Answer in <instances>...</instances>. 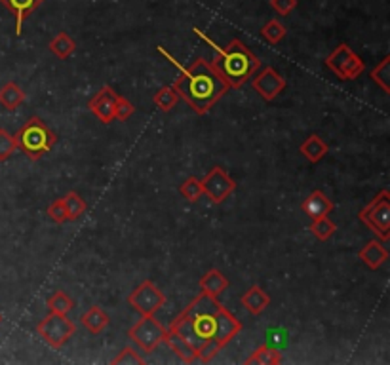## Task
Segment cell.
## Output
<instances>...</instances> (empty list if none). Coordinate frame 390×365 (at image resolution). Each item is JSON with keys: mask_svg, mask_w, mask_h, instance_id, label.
Returning <instances> with one entry per match:
<instances>
[{"mask_svg": "<svg viewBox=\"0 0 390 365\" xmlns=\"http://www.w3.org/2000/svg\"><path fill=\"white\" fill-rule=\"evenodd\" d=\"M158 52L164 53L170 61H173L172 55L166 52L162 46H158ZM173 65L179 69V75L173 80L172 88L200 116L206 114L231 89L229 84L225 82V78L215 71L212 61H207V59H195L189 67H181L178 61H173Z\"/></svg>", "mask_w": 390, "mask_h": 365, "instance_id": "obj_1", "label": "cell"}, {"mask_svg": "<svg viewBox=\"0 0 390 365\" xmlns=\"http://www.w3.org/2000/svg\"><path fill=\"white\" fill-rule=\"evenodd\" d=\"M195 33L215 50V58H213L212 65L215 67V71L221 77L225 78L229 88H242L244 84L248 82L249 78L261 69V59L242 40L234 38V40L229 42V46L221 48L212 38H207L200 29H195Z\"/></svg>", "mask_w": 390, "mask_h": 365, "instance_id": "obj_2", "label": "cell"}, {"mask_svg": "<svg viewBox=\"0 0 390 365\" xmlns=\"http://www.w3.org/2000/svg\"><path fill=\"white\" fill-rule=\"evenodd\" d=\"M13 137L19 151L29 160H40L58 143V134L38 116H31Z\"/></svg>", "mask_w": 390, "mask_h": 365, "instance_id": "obj_3", "label": "cell"}, {"mask_svg": "<svg viewBox=\"0 0 390 365\" xmlns=\"http://www.w3.org/2000/svg\"><path fill=\"white\" fill-rule=\"evenodd\" d=\"M358 219L377 236L379 240L389 241L390 238V192L383 189L360 213Z\"/></svg>", "mask_w": 390, "mask_h": 365, "instance_id": "obj_4", "label": "cell"}, {"mask_svg": "<svg viewBox=\"0 0 390 365\" xmlns=\"http://www.w3.org/2000/svg\"><path fill=\"white\" fill-rule=\"evenodd\" d=\"M325 67L335 72L341 80H356L366 71V63L360 55L352 52L349 44H339L333 52L325 58Z\"/></svg>", "mask_w": 390, "mask_h": 365, "instance_id": "obj_5", "label": "cell"}, {"mask_svg": "<svg viewBox=\"0 0 390 365\" xmlns=\"http://www.w3.org/2000/svg\"><path fill=\"white\" fill-rule=\"evenodd\" d=\"M36 331L50 347L61 348L65 347L69 339L77 333V325L67 318V314L50 312L40 324L36 325Z\"/></svg>", "mask_w": 390, "mask_h": 365, "instance_id": "obj_6", "label": "cell"}, {"mask_svg": "<svg viewBox=\"0 0 390 365\" xmlns=\"http://www.w3.org/2000/svg\"><path fill=\"white\" fill-rule=\"evenodd\" d=\"M166 295L154 285L153 280H145L128 295V305L141 316H154L166 305Z\"/></svg>", "mask_w": 390, "mask_h": 365, "instance_id": "obj_7", "label": "cell"}, {"mask_svg": "<svg viewBox=\"0 0 390 365\" xmlns=\"http://www.w3.org/2000/svg\"><path fill=\"white\" fill-rule=\"evenodd\" d=\"M168 333L166 327L158 324V320H154V316H143L130 331L128 337L136 342L137 347L141 348L143 352H154L160 342H164V337Z\"/></svg>", "mask_w": 390, "mask_h": 365, "instance_id": "obj_8", "label": "cell"}, {"mask_svg": "<svg viewBox=\"0 0 390 365\" xmlns=\"http://www.w3.org/2000/svg\"><path fill=\"white\" fill-rule=\"evenodd\" d=\"M200 182L204 196H207V200L212 202V204H223L237 189L234 179L219 165L212 168L210 173L204 179H200Z\"/></svg>", "mask_w": 390, "mask_h": 365, "instance_id": "obj_9", "label": "cell"}, {"mask_svg": "<svg viewBox=\"0 0 390 365\" xmlns=\"http://www.w3.org/2000/svg\"><path fill=\"white\" fill-rule=\"evenodd\" d=\"M251 86L261 95V99H265L269 103V101L276 99L278 95L284 92L288 84H286V78L274 67H265L257 75H254Z\"/></svg>", "mask_w": 390, "mask_h": 365, "instance_id": "obj_10", "label": "cell"}, {"mask_svg": "<svg viewBox=\"0 0 390 365\" xmlns=\"http://www.w3.org/2000/svg\"><path fill=\"white\" fill-rule=\"evenodd\" d=\"M117 97H119V94H117L111 86H103V88L90 99L88 109L97 120L103 122V124H111L114 120Z\"/></svg>", "mask_w": 390, "mask_h": 365, "instance_id": "obj_11", "label": "cell"}, {"mask_svg": "<svg viewBox=\"0 0 390 365\" xmlns=\"http://www.w3.org/2000/svg\"><path fill=\"white\" fill-rule=\"evenodd\" d=\"M242 331V324L238 322V318L231 310H227L225 307H221L217 314H215V331H213V337L215 341L225 348L229 342L238 337V333Z\"/></svg>", "mask_w": 390, "mask_h": 365, "instance_id": "obj_12", "label": "cell"}, {"mask_svg": "<svg viewBox=\"0 0 390 365\" xmlns=\"http://www.w3.org/2000/svg\"><path fill=\"white\" fill-rule=\"evenodd\" d=\"M42 2L44 0H0V4L16 16V35L18 36H21L25 19L29 18Z\"/></svg>", "mask_w": 390, "mask_h": 365, "instance_id": "obj_13", "label": "cell"}, {"mask_svg": "<svg viewBox=\"0 0 390 365\" xmlns=\"http://www.w3.org/2000/svg\"><path fill=\"white\" fill-rule=\"evenodd\" d=\"M221 303H219L217 297H213V295L207 293H200L196 297L193 303H190L189 307L185 308L183 314L185 316H189V318H198V316H215V314L221 310Z\"/></svg>", "mask_w": 390, "mask_h": 365, "instance_id": "obj_14", "label": "cell"}, {"mask_svg": "<svg viewBox=\"0 0 390 365\" xmlns=\"http://www.w3.org/2000/svg\"><path fill=\"white\" fill-rule=\"evenodd\" d=\"M358 257L366 263L367 268L379 271V268L389 261V251H386V248L383 246V241L372 240L367 241L366 246L358 251Z\"/></svg>", "mask_w": 390, "mask_h": 365, "instance_id": "obj_15", "label": "cell"}, {"mask_svg": "<svg viewBox=\"0 0 390 365\" xmlns=\"http://www.w3.org/2000/svg\"><path fill=\"white\" fill-rule=\"evenodd\" d=\"M335 204L327 198V196L322 192V190H314L305 198L303 202V212L307 213L310 219L324 217V215H330L333 212Z\"/></svg>", "mask_w": 390, "mask_h": 365, "instance_id": "obj_16", "label": "cell"}, {"mask_svg": "<svg viewBox=\"0 0 390 365\" xmlns=\"http://www.w3.org/2000/svg\"><path fill=\"white\" fill-rule=\"evenodd\" d=\"M240 303H242V307L248 310L249 314H254V316H259L269 308L271 305V297L266 291L259 288V285H254V288H249L246 293L240 297Z\"/></svg>", "mask_w": 390, "mask_h": 365, "instance_id": "obj_17", "label": "cell"}, {"mask_svg": "<svg viewBox=\"0 0 390 365\" xmlns=\"http://www.w3.org/2000/svg\"><path fill=\"white\" fill-rule=\"evenodd\" d=\"M80 324L84 325V329H88L92 335H99L101 331H105L111 325V318L109 314L99 307L88 308L86 312L80 316Z\"/></svg>", "mask_w": 390, "mask_h": 365, "instance_id": "obj_18", "label": "cell"}, {"mask_svg": "<svg viewBox=\"0 0 390 365\" xmlns=\"http://www.w3.org/2000/svg\"><path fill=\"white\" fill-rule=\"evenodd\" d=\"M229 289V278L223 274L217 268H212V271H207L204 276L200 278V291L202 293L213 295V297H219V295L223 293Z\"/></svg>", "mask_w": 390, "mask_h": 365, "instance_id": "obj_19", "label": "cell"}, {"mask_svg": "<svg viewBox=\"0 0 390 365\" xmlns=\"http://www.w3.org/2000/svg\"><path fill=\"white\" fill-rule=\"evenodd\" d=\"M299 151H301L303 156H305L310 164H318L320 160L324 158L325 154H327V151H330V145H327L322 137L313 134V136H308L307 139L301 143Z\"/></svg>", "mask_w": 390, "mask_h": 365, "instance_id": "obj_20", "label": "cell"}, {"mask_svg": "<svg viewBox=\"0 0 390 365\" xmlns=\"http://www.w3.org/2000/svg\"><path fill=\"white\" fill-rule=\"evenodd\" d=\"M164 342L172 348L173 352L178 354V358L181 359L183 364H195L196 361V350L190 347V344H187L178 333H173V331L168 329V333H166L164 337Z\"/></svg>", "mask_w": 390, "mask_h": 365, "instance_id": "obj_21", "label": "cell"}, {"mask_svg": "<svg viewBox=\"0 0 390 365\" xmlns=\"http://www.w3.org/2000/svg\"><path fill=\"white\" fill-rule=\"evenodd\" d=\"M25 103V92L16 82H6L0 88V105L6 111H16Z\"/></svg>", "mask_w": 390, "mask_h": 365, "instance_id": "obj_22", "label": "cell"}, {"mask_svg": "<svg viewBox=\"0 0 390 365\" xmlns=\"http://www.w3.org/2000/svg\"><path fill=\"white\" fill-rule=\"evenodd\" d=\"M282 361V354L278 348H274L272 344H261L259 348H255V352H251L246 364H259V365H278Z\"/></svg>", "mask_w": 390, "mask_h": 365, "instance_id": "obj_23", "label": "cell"}, {"mask_svg": "<svg viewBox=\"0 0 390 365\" xmlns=\"http://www.w3.org/2000/svg\"><path fill=\"white\" fill-rule=\"evenodd\" d=\"M77 50V42L72 40L67 33H60L50 40V52L60 59H69Z\"/></svg>", "mask_w": 390, "mask_h": 365, "instance_id": "obj_24", "label": "cell"}, {"mask_svg": "<svg viewBox=\"0 0 390 365\" xmlns=\"http://www.w3.org/2000/svg\"><path fill=\"white\" fill-rule=\"evenodd\" d=\"M178 101H179V95L172 86H164V88H160L153 97V103L156 105V109H160L162 112L172 111L173 107L178 105Z\"/></svg>", "mask_w": 390, "mask_h": 365, "instance_id": "obj_25", "label": "cell"}, {"mask_svg": "<svg viewBox=\"0 0 390 365\" xmlns=\"http://www.w3.org/2000/svg\"><path fill=\"white\" fill-rule=\"evenodd\" d=\"M63 204H65L69 221H77V219L82 217L84 213H86V209H88L86 200H82V196L78 195V192H75V190H71V192L63 198Z\"/></svg>", "mask_w": 390, "mask_h": 365, "instance_id": "obj_26", "label": "cell"}, {"mask_svg": "<svg viewBox=\"0 0 390 365\" xmlns=\"http://www.w3.org/2000/svg\"><path fill=\"white\" fill-rule=\"evenodd\" d=\"M46 307L50 312L69 314L75 308V300L65 293V291H55V293L46 300Z\"/></svg>", "mask_w": 390, "mask_h": 365, "instance_id": "obj_27", "label": "cell"}, {"mask_svg": "<svg viewBox=\"0 0 390 365\" xmlns=\"http://www.w3.org/2000/svg\"><path fill=\"white\" fill-rule=\"evenodd\" d=\"M310 232H313L320 241L330 240L331 236L337 232V224L333 223L327 215L318 219H313V224H310Z\"/></svg>", "mask_w": 390, "mask_h": 365, "instance_id": "obj_28", "label": "cell"}, {"mask_svg": "<svg viewBox=\"0 0 390 365\" xmlns=\"http://www.w3.org/2000/svg\"><path fill=\"white\" fill-rule=\"evenodd\" d=\"M390 58L386 55V58L379 63L375 69H372V72H369V77H372V80L375 84H377L379 88L383 89L384 94H390Z\"/></svg>", "mask_w": 390, "mask_h": 365, "instance_id": "obj_29", "label": "cell"}, {"mask_svg": "<svg viewBox=\"0 0 390 365\" xmlns=\"http://www.w3.org/2000/svg\"><path fill=\"white\" fill-rule=\"evenodd\" d=\"M286 27L278 19H271L269 23L263 25V29H261V35H263V38H265L269 44H278V42L282 40L286 36Z\"/></svg>", "mask_w": 390, "mask_h": 365, "instance_id": "obj_30", "label": "cell"}, {"mask_svg": "<svg viewBox=\"0 0 390 365\" xmlns=\"http://www.w3.org/2000/svg\"><path fill=\"white\" fill-rule=\"evenodd\" d=\"M179 192L183 198H187L189 202H198L204 196V190H202V182L200 179H196V177H189V179H185L181 182V187H179Z\"/></svg>", "mask_w": 390, "mask_h": 365, "instance_id": "obj_31", "label": "cell"}, {"mask_svg": "<svg viewBox=\"0 0 390 365\" xmlns=\"http://www.w3.org/2000/svg\"><path fill=\"white\" fill-rule=\"evenodd\" d=\"M18 151V143L16 137L4 128H0V162H6L12 158V154Z\"/></svg>", "mask_w": 390, "mask_h": 365, "instance_id": "obj_32", "label": "cell"}, {"mask_svg": "<svg viewBox=\"0 0 390 365\" xmlns=\"http://www.w3.org/2000/svg\"><path fill=\"white\" fill-rule=\"evenodd\" d=\"M223 350V347L219 344L215 339H207L204 344H202L198 350H196V361H202V364H210L219 352Z\"/></svg>", "mask_w": 390, "mask_h": 365, "instance_id": "obj_33", "label": "cell"}, {"mask_svg": "<svg viewBox=\"0 0 390 365\" xmlns=\"http://www.w3.org/2000/svg\"><path fill=\"white\" fill-rule=\"evenodd\" d=\"M48 215H50V219H52L53 223H58V224H63L69 221V215H67L63 198H60V200H55L50 204V207H48Z\"/></svg>", "mask_w": 390, "mask_h": 365, "instance_id": "obj_34", "label": "cell"}, {"mask_svg": "<svg viewBox=\"0 0 390 365\" xmlns=\"http://www.w3.org/2000/svg\"><path fill=\"white\" fill-rule=\"evenodd\" d=\"M136 112V105L126 97L119 95L117 97V109H114V120H128Z\"/></svg>", "mask_w": 390, "mask_h": 365, "instance_id": "obj_35", "label": "cell"}, {"mask_svg": "<svg viewBox=\"0 0 390 365\" xmlns=\"http://www.w3.org/2000/svg\"><path fill=\"white\" fill-rule=\"evenodd\" d=\"M113 364H137V365H141V364H145V359L139 356V352H137L136 348L126 347V348H122L119 356L113 359Z\"/></svg>", "mask_w": 390, "mask_h": 365, "instance_id": "obj_36", "label": "cell"}, {"mask_svg": "<svg viewBox=\"0 0 390 365\" xmlns=\"http://www.w3.org/2000/svg\"><path fill=\"white\" fill-rule=\"evenodd\" d=\"M271 6L278 16H284L286 18L297 8V0H271Z\"/></svg>", "mask_w": 390, "mask_h": 365, "instance_id": "obj_37", "label": "cell"}, {"mask_svg": "<svg viewBox=\"0 0 390 365\" xmlns=\"http://www.w3.org/2000/svg\"><path fill=\"white\" fill-rule=\"evenodd\" d=\"M0 322H2V316H0Z\"/></svg>", "mask_w": 390, "mask_h": 365, "instance_id": "obj_38", "label": "cell"}]
</instances>
